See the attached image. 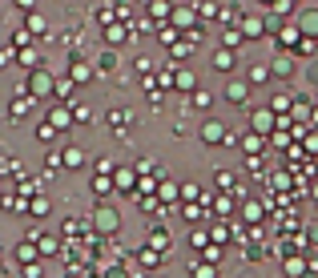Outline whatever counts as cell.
I'll return each instance as SVG.
<instances>
[{"instance_id":"6da1fadb","label":"cell","mask_w":318,"mask_h":278,"mask_svg":"<svg viewBox=\"0 0 318 278\" xmlns=\"http://www.w3.org/2000/svg\"><path fill=\"white\" fill-rule=\"evenodd\" d=\"M149 242H153L157 250H169V234H165V230H153V238H149Z\"/></svg>"},{"instance_id":"7a4b0ae2","label":"cell","mask_w":318,"mask_h":278,"mask_svg":"<svg viewBox=\"0 0 318 278\" xmlns=\"http://www.w3.org/2000/svg\"><path fill=\"white\" fill-rule=\"evenodd\" d=\"M194 278H213V262H206V266H198V274Z\"/></svg>"}]
</instances>
